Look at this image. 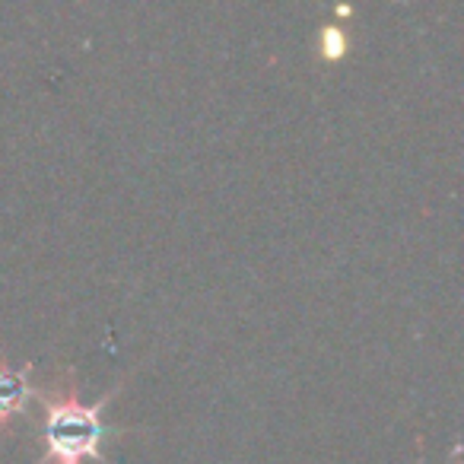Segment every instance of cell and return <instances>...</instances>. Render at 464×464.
<instances>
[{
    "instance_id": "cell-3",
    "label": "cell",
    "mask_w": 464,
    "mask_h": 464,
    "mask_svg": "<svg viewBox=\"0 0 464 464\" xmlns=\"http://www.w3.org/2000/svg\"><path fill=\"white\" fill-rule=\"evenodd\" d=\"M322 39H324V54L328 58H341L343 54V33L337 26H328L322 33Z\"/></svg>"
},
{
    "instance_id": "cell-2",
    "label": "cell",
    "mask_w": 464,
    "mask_h": 464,
    "mask_svg": "<svg viewBox=\"0 0 464 464\" xmlns=\"http://www.w3.org/2000/svg\"><path fill=\"white\" fill-rule=\"evenodd\" d=\"M33 362L23 366H10L7 360H0V432L10 430L16 413L26 411L29 398H33Z\"/></svg>"
},
{
    "instance_id": "cell-1",
    "label": "cell",
    "mask_w": 464,
    "mask_h": 464,
    "mask_svg": "<svg viewBox=\"0 0 464 464\" xmlns=\"http://www.w3.org/2000/svg\"><path fill=\"white\" fill-rule=\"evenodd\" d=\"M45 407V458L39 464H83L86 458L105 461L99 442L105 436L102 426V407L109 398L99 404H83L80 401L77 382H67L64 388L54 385L52 392H33Z\"/></svg>"
}]
</instances>
